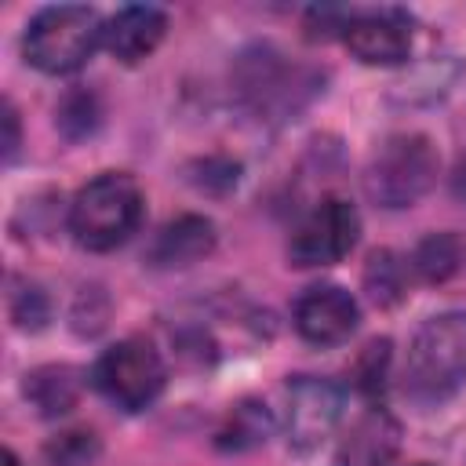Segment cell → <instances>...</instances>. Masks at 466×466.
Here are the masks:
<instances>
[{"label": "cell", "mask_w": 466, "mask_h": 466, "mask_svg": "<svg viewBox=\"0 0 466 466\" xmlns=\"http://www.w3.org/2000/svg\"><path fill=\"white\" fill-rule=\"evenodd\" d=\"M466 382V313L430 317L404 357V393L419 404H437Z\"/></svg>", "instance_id": "1"}, {"label": "cell", "mask_w": 466, "mask_h": 466, "mask_svg": "<svg viewBox=\"0 0 466 466\" xmlns=\"http://www.w3.org/2000/svg\"><path fill=\"white\" fill-rule=\"evenodd\" d=\"M142 218V189L124 171H106L80 186L69 204V233L87 251L120 248Z\"/></svg>", "instance_id": "2"}, {"label": "cell", "mask_w": 466, "mask_h": 466, "mask_svg": "<svg viewBox=\"0 0 466 466\" xmlns=\"http://www.w3.org/2000/svg\"><path fill=\"white\" fill-rule=\"evenodd\" d=\"M102 36H106V22L98 18L95 7L55 4V7H44L29 22L22 51H25L29 66H36L40 73L62 76V73L80 69L95 55Z\"/></svg>", "instance_id": "3"}, {"label": "cell", "mask_w": 466, "mask_h": 466, "mask_svg": "<svg viewBox=\"0 0 466 466\" xmlns=\"http://www.w3.org/2000/svg\"><path fill=\"white\" fill-rule=\"evenodd\" d=\"M437 149L426 135H393L386 138L364 171V193L379 208H411L437 178Z\"/></svg>", "instance_id": "4"}, {"label": "cell", "mask_w": 466, "mask_h": 466, "mask_svg": "<svg viewBox=\"0 0 466 466\" xmlns=\"http://www.w3.org/2000/svg\"><path fill=\"white\" fill-rule=\"evenodd\" d=\"M164 379H167L164 360H160V353L146 339H120L91 368L95 390L106 400H113L116 408H124V411L149 408L160 397Z\"/></svg>", "instance_id": "5"}, {"label": "cell", "mask_w": 466, "mask_h": 466, "mask_svg": "<svg viewBox=\"0 0 466 466\" xmlns=\"http://www.w3.org/2000/svg\"><path fill=\"white\" fill-rule=\"evenodd\" d=\"M360 237V215L350 200L342 197H324L291 233L288 240V258L299 269L313 266H331L353 251Z\"/></svg>", "instance_id": "6"}, {"label": "cell", "mask_w": 466, "mask_h": 466, "mask_svg": "<svg viewBox=\"0 0 466 466\" xmlns=\"http://www.w3.org/2000/svg\"><path fill=\"white\" fill-rule=\"evenodd\" d=\"M342 415V390L328 379L299 375L288 382V441L299 451L317 448Z\"/></svg>", "instance_id": "7"}, {"label": "cell", "mask_w": 466, "mask_h": 466, "mask_svg": "<svg viewBox=\"0 0 466 466\" xmlns=\"http://www.w3.org/2000/svg\"><path fill=\"white\" fill-rule=\"evenodd\" d=\"M357 299L339 284H313L295 299V328L313 346H339L357 331Z\"/></svg>", "instance_id": "8"}, {"label": "cell", "mask_w": 466, "mask_h": 466, "mask_svg": "<svg viewBox=\"0 0 466 466\" xmlns=\"http://www.w3.org/2000/svg\"><path fill=\"white\" fill-rule=\"evenodd\" d=\"M342 40H346L350 55L360 58L364 66H397L411 51V18L393 7L364 11V15L350 18Z\"/></svg>", "instance_id": "9"}, {"label": "cell", "mask_w": 466, "mask_h": 466, "mask_svg": "<svg viewBox=\"0 0 466 466\" xmlns=\"http://www.w3.org/2000/svg\"><path fill=\"white\" fill-rule=\"evenodd\" d=\"M167 33V15L153 4H131V7H120L109 22H106V36L102 44L109 47L113 58H120L124 66H135L142 62L146 55L157 51V44L164 40Z\"/></svg>", "instance_id": "10"}, {"label": "cell", "mask_w": 466, "mask_h": 466, "mask_svg": "<svg viewBox=\"0 0 466 466\" xmlns=\"http://www.w3.org/2000/svg\"><path fill=\"white\" fill-rule=\"evenodd\" d=\"M400 448V426L386 411H368L353 422L346 441L339 444V466H390Z\"/></svg>", "instance_id": "11"}, {"label": "cell", "mask_w": 466, "mask_h": 466, "mask_svg": "<svg viewBox=\"0 0 466 466\" xmlns=\"http://www.w3.org/2000/svg\"><path fill=\"white\" fill-rule=\"evenodd\" d=\"M211 248H215V226L200 215H182L157 233L149 248V262L157 269H182L211 255Z\"/></svg>", "instance_id": "12"}, {"label": "cell", "mask_w": 466, "mask_h": 466, "mask_svg": "<svg viewBox=\"0 0 466 466\" xmlns=\"http://www.w3.org/2000/svg\"><path fill=\"white\" fill-rule=\"evenodd\" d=\"M25 397L40 415H66L76 404V379L69 368H40L25 375Z\"/></svg>", "instance_id": "13"}, {"label": "cell", "mask_w": 466, "mask_h": 466, "mask_svg": "<svg viewBox=\"0 0 466 466\" xmlns=\"http://www.w3.org/2000/svg\"><path fill=\"white\" fill-rule=\"evenodd\" d=\"M462 262V240L455 233H433L426 237L419 248H415V273L430 284H441L448 280Z\"/></svg>", "instance_id": "14"}, {"label": "cell", "mask_w": 466, "mask_h": 466, "mask_svg": "<svg viewBox=\"0 0 466 466\" xmlns=\"http://www.w3.org/2000/svg\"><path fill=\"white\" fill-rule=\"evenodd\" d=\"M269 430H273V422H269L266 404L244 400L240 408H233L226 430L218 433V437H222L218 444H222V448H233V451H240V448H255V444H262V441L269 437Z\"/></svg>", "instance_id": "15"}, {"label": "cell", "mask_w": 466, "mask_h": 466, "mask_svg": "<svg viewBox=\"0 0 466 466\" xmlns=\"http://www.w3.org/2000/svg\"><path fill=\"white\" fill-rule=\"evenodd\" d=\"M364 284H368V295L379 302V306H390L404 295V266L397 262L393 251H375L368 258V269H364Z\"/></svg>", "instance_id": "16"}, {"label": "cell", "mask_w": 466, "mask_h": 466, "mask_svg": "<svg viewBox=\"0 0 466 466\" xmlns=\"http://www.w3.org/2000/svg\"><path fill=\"white\" fill-rule=\"evenodd\" d=\"M386 364H390V339H375L364 346L357 364V386L364 393H379L386 386Z\"/></svg>", "instance_id": "17"}, {"label": "cell", "mask_w": 466, "mask_h": 466, "mask_svg": "<svg viewBox=\"0 0 466 466\" xmlns=\"http://www.w3.org/2000/svg\"><path fill=\"white\" fill-rule=\"evenodd\" d=\"M95 459V437L91 433H62L58 441L47 444V462L51 466H91Z\"/></svg>", "instance_id": "18"}, {"label": "cell", "mask_w": 466, "mask_h": 466, "mask_svg": "<svg viewBox=\"0 0 466 466\" xmlns=\"http://www.w3.org/2000/svg\"><path fill=\"white\" fill-rule=\"evenodd\" d=\"M11 317H15L18 328H29V331L44 328V320H47V299H44V291L40 288L15 291L11 295Z\"/></svg>", "instance_id": "19"}, {"label": "cell", "mask_w": 466, "mask_h": 466, "mask_svg": "<svg viewBox=\"0 0 466 466\" xmlns=\"http://www.w3.org/2000/svg\"><path fill=\"white\" fill-rule=\"evenodd\" d=\"M4 127H7V135H4V160H15V153H18V113H15L11 102H4Z\"/></svg>", "instance_id": "20"}, {"label": "cell", "mask_w": 466, "mask_h": 466, "mask_svg": "<svg viewBox=\"0 0 466 466\" xmlns=\"http://www.w3.org/2000/svg\"><path fill=\"white\" fill-rule=\"evenodd\" d=\"M4 466H22V462H18V455H15V451H4Z\"/></svg>", "instance_id": "21"}]
</instances>
